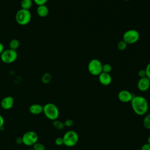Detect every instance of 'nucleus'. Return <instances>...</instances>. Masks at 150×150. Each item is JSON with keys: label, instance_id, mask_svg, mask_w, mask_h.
<instances>
[{"label": "nucleus", "instance_id": "obj_18", "mask_svg": "<svg viewBox=\"0 0 150 150\" xmlns=\"http://www.w3.org/2000/svg\"><path fill=\"white\" fill-rule=\"evenodd\" d=\"M52 125L54 128H56L57 129H59V130L63 129L64 128V122H63L62 121H61L60 120H58L57 119L56 120L53 121Z\"/></svg>", "mask_w": 150, "mask_h": 150}, {"label": "nucleus", "instance_id": "obj_5", "mask_svg": "<svg viewBox=\"0 0 150 150\" xmlns=\"http://www.w3.org/2000/svg\"><path fill=\"white\" fill-rule=\"evenodd\" d=\"M140 38L139 33L135 29H129L124 32L122 35V40L128 45L135 43Z\"/></svg>", "mask_w": 150, "mask_h": 150}, {"label": "nucleus", "instance_id": "obj_28", "mask_svg": "<svg viewBox=\"0 0 150 150\" xmlns=\"http://www.w3.org/2000/svg\"><path fill=\"white\" fill-rule=\"evenodd\" d=\"M141 150H150V144H149L148 142L143 144L141 146Z\"/></svg>", "mask_w": 150, "mask_h": 150}, {"label": "nucleus", "instance_id": "obj_24", "mask_svg": "<svg viewBox=\"0 0 150 150\" xmlns=\"http://www.w3.org/2000/svg\"><path fill=\"white\" fill-rule=\"evenodd\" d=\"M54 144L57 146H62L64 145L63 144V139L62 137H57L54 140Z\"/></svg>", "mask_w": 150, "mask_h": 150}, {"label": "nucleus", "instance_id": "obj_27", "mask_svg": "<svg viewBox=\"0 0 150 150\" xmlns=\"http://www.w3.org/2000/svg\"><path fill=\"white\" fill-rule=\"evenodd\" d=\"M145 70L146 71V77L150 80V62L148 63V64L146 65Z\"/></svg>", "mask_w": 150, "mask_h": 150}, {"label": "nucleus", "instance_id": "obj_8", "mask_svg": "<svg viewBox=\"0 0 150 150\" xmlns=\"http://www.w3.org/2000/svg\"><path fill=\"white\" fill-rule=\"evenodd\" d=\"M38 134L33 131L26 132L22 137V144L26 146H32L38 141Z\"/></svg>", "mask_w": 150, "mask_h": 150}, {"label": "nucleus", "instance_id": "obj_4", "mask_svg": "<svg viewBox=\"0 0 150 150\" xmlns=\"http://www.w3.org/2000/svg\"><path fill=\"white\" fill-rule=\"evenodd\" d=\"M32 15L29 10L20 9L15 15L16 22L20 25L25 26L28 25L31 21Z\"/></svg>", "mask_w": 150, "mask_h": 150}, {"label": "nucleus", "instance_id": "obj_1", "mask_svg": "<svg viewBox=\"0 0 150 150\" xmlns=\"http://www.w3.org/2000/svg\"><path fill=\"white\" fill-rule=\"evenodd\" d=\"M131 108L135 114L142 116L147 114L149 104L147 100L141 96H134L131 101Z\"/></svg>", "mask_w": 150, "mask_h": 150}, {"label": "nucleus", "instance_id": "obj_20", "mask_svg": "<svg viewBox=\"0 0 150 150\" xmlns=\"http://www.w3.org/2000/svg\"><path fill=\"white\" fill-rule=\"evenodd\" d=\"M127 45L128 44L124 40H121L117 44V49L120 51H124L127 49Z\"/></svg>", "mask_w": 150, "mask_h": 150}, {"label": "nucleus", "instance_id": "obj_16", "mask_svg": "<svg viewBox=\"0 0 150 150\" xmlns=\"http://www.w3.org/2000/svg\"><path fill=\"white\" fill-rule=\"evenodd\" d=\"M19 45H20V42L19 40L17 39H13L9 43V49L13 50H16V51L19 48Z\"/></svg>", "mask_w": 150, "mask_h": 150}, {"label": "nucleus", "instance_id": "obj_13", "mask_svg": "<svg viewBox=\"0 0 150 150\" xmlns=\"http://www.w3.org/2000/svg\"><path fill=\"white\" fill-rule=\"evenodd\" d=\"M43 106L40 104L35 103L30 105L29 107V111L33 115H39L43 112Z\"/></svg>", "mask_w": 150, "mask_h": 150}, {"label": "nucleus", "instance_id": "obj_6", "mask_svg": "<svg viewBox=\"0 0 150 150\" xmlns=\"http://www.w3.org/2000/svg\"><path fill=\"white\" fill-rule=\"evenodd\" d=\"M1 61L6 64H11L16 61L18 58V53L16 50L11 49H5L0 55Z\"/></svg>", "mask_w": 150, "mask_h": 150}, {"label": "nucleus", "instance_id": "obj_3", "mask_svg": "<svg viewBox=\"0 0 150 150\" xmlns=\"http://www.w3.org/2000/svg\"><path fill=\"white\" fill-rule=\"evenodd\" d=\"M63 144L67 147L74 146L79 142V137L78 134L74 130H69L62 137Z\"/></svg>", "mask_w": 150, "mask_h": 150}, {"label": "nucleus", "instance_id": "obj_34", "mask_svg": "<svg viewBox=\"0 0 150 150\" xmlns=\"http://www.w3.org/2000/svg\"><path fill=\"white\" fill-rule=\"evenodd\" d=\"M124 1H130V0H124Z\"/></svg>", "mask_w": 150, "mask_h": 150}, {"label": "nucleus", "instance_id": "obj_25", "mask_svg": "<svg viewBox=\"0 0 150 150\" xmlns=\"http://www.w3.org/2000/svg\"><path fill=\"white\" fill-rule=\"evenodd\" d=\"M48 0H33V2L38 6L45 5Z\"/></svg>", "mask_w": 150, "mask_h": 150}, {"label": "nucleus", "instance_id": "obj_33", "mask_svg": "<svg viewBox=\"0 0 150 150\" xmlns=\"http://www.w3.org/2000/svg\"><path fill=\"white\" fill-rule=\"evenodd\" d=\"M28 150H34V149L32 148V149H28Z\"/></svg>", "mask_w": 150, "mask_h": 150}, {"label": "nucleus", "instance_id": "obj_15", "mask_svg": "<svg viewBox=\"0 0 150 150\" xmlns=\"http://www.w3.org/2000/svg\"><path fill=\"white\" fill-rule=\"evenodd\" d=\"M32 0H21V9L29 10L32 6Z\"/></svg>", "mask_w": 150, "mask_h": 150}, {"label": "nucleus", "instance_id": "obj_10", "mask_svg": "<svg viewBox=\"0 0 150 150\" xmlns=\"http://www.w3.org/2000/svg\"><path fill=\"white\" fill-rule=\"evenodd\" d=\"M150 87V80L147 77L139 78L137 82L138 89L142 92L147 91Z\"/></svg>", "mask_w": 150, "mask_h": 150}, {"label": "nucleus", "instance_id": "obj_31", "mask_svg": "<svg viewBox=\"0 0 150 150\" xmlns=\"http://www.w3.org/2000/svg\"><path fill=\"white\" fill-rule=\"evenodd\" d=\"M16 142L18 144H22V137H21V138H18L16 139Z\"/></svg>", "mask_w": 150, "mask_h": 150}, {"label": "nucleus", "instance_id": "obj_22", "mask_svg": "<svg viewBox=\"0 0 150 150\" xmlns=\"http://www.w3.org/2000/svg\"><path fill=\"white\" fill-rule=\"evenodd\" d=\"M32 146L34 150H45V145L42 143L39 142H37L35 144H34L32 145Z\"/></svg>", "mask_w": 150, "mask_h": 150}, {"label": "nucleus", "instance_id": "obj_21", "mask_svg": "<svg viewBox=\"0 0 150 150\" xmlns=\"http://www.w3.org/2000/svg\"><path fill=\"white\" fill-rule=\"evenodd\" d=\"M111 71H112V66L110 64H108V63L103 64L102 72L110 73Z\"/></svg>", "mask_w": 150, "mask_h": 150}, {"label": "nucleus", "instance_id": "obj_14", "mask_svg": "<svg viewBox=\"0 0 150 150\" xmlns=\"http://www.w3.org/2000/svg\"><path fill=\"white\" fill-rule=\"evenodd\" d=\"M49 12L48 7L46 5H42L38 6L36 9V13L41 18L46 17Z\"/></svg>", "mask_w": 150, "mask_h": 150}, {"label": "nucleus", "instance_id": "obj_11", "mask_svg": "<svg viewBox=\"0 0 150 150\" xmlns=\"http://www.w3.org/2000/svg\"><path fill=\"white\" fill-rule=\"evenodd\" d=\"M14 105V98L13 97L8 96L2 98L1 102V107L5 110H9L12 108Z\"/></svg>", "mask_w": 150, "mask_h": 150}, {"label": "nucleus", "instance_id": "obj_9", "mask_svg": "<svg viewBox=\"0 0 150 150\" xmlns=\"http://www.w3.org/2000/svg\"><path fill=\"white\" fill-rule=\"evenodd\" d=\"M133 97L134 95L130 91L127 90H122L120 91L117 95L118 99L121 102L124 103L131 102Z\"/></svg>", "mask_w": 150, "mask_h": 150}, {"label": "nucleus", "instance_id": "obj_12", "mask_svg": "<svg viewBox=\"0 0 150 150\" xmlns=\"http://www.w3.org/2000/svg\"><path fill=\"white\" fill-rule=\"evenodd\" d=\"M98 76L100 83L103 86H108L112 81V77L110 73L101 72Z\"/></svg>", "mask_w": 150, "mask_h": 150}, {"label": "nucleus", "instance_id": "obj_26", "mask_svg": "<svg viewBox=\"0 0 150 150\" xmlns=\"http://www.w3.org/2000/svg\"><path fill=\"white\" fill-rule=\"evenodd\" d=\"M138 75L139 77V78H142L146 77V71L145 69H141L138 71Z\"/></svg>", "mask_w": 150, "mask_h": 150}, {"label": "nucleus", "instance_id": "obj_19", "mask_svg": "<svg viewBox=\"0 0 150 150\" xmlns=\"http://www.w3.org/2000/svg\"><path fill=\"white\" fill-rule=\"evenodd\" d=\"M52 79V76L49 73H45L42 75L41 80H42V82L43 84H48L51 81Z\"/></svg>", "mask_w": 150, "mask_h": 150}, {"label": "nucleus", "instance_id": "obj_23", "mask_svg": "<svg viewBox=\"0 0 150 150\" xmlns=\"http://www.w3.org/2000/svg\"><path fill=\"white\" fill-rule=\"evenodd\" d=\"M64 125L66 127L70 128L73 125V121L71 119H66L64 121Z\"/></svg>", "mask_w": 150, "mask_h": 150}, {"label": "nucleus", "instance_id": "obj_7", "mask_svg": "<svg viewBox=\"0 0 150 150\" xmlns=\"http://www.w3.org/2000/svg\"><path fill=\"white\" fill-rule=\"evenodd\" d=\"M102 63L97 59L91 60L88 64V71L93 76H98L102 72Z\"/></svg>", "mask_w": 150, "mask_h": 150}, {"label": "nucleus", "instance_id": "obj_17", "mask_svg": "<svg viewBox=\"0 0 150 150\" xmlns=\"http://www.w3.org/2000/svg\"><path fill=\"white\" fill-rule=\"evenodd\" d=\"M143 126L147 129H150V113L146 114L142 121Z\"/></svg>", "mask_w": 150, "mask_h": 150}, {"label": "nucleus", "instance_id": "obj_30", "mask_svg": "<svg viewBox=\"0 0 150 150\" xmlns=\"http://www.w3.org/2000/svg\"><path fill=\"white\" fill-rule=\"evenodd\" d=\"M4 45L0 42V55L2 53V52L4 51Z\"/></svg>", "mask_w": 150, "mask_h": 150}, {"label": "nucleus", "instance_id": "obj_32", "mask_svg": "<svg viewBox=\"0 0 150 150\" xmlns=\"http://www.w3.org/2000/svg\"><path fill=\"white\" fill-rule=\"evenodd\" d=\"M147 142H148L149 144H150V135H149V137H148V139H147Z\"/></svg>", "mask_w": 150, "mask_h": 150}, {"label": "nucleus", "instance_id": "obj_29", "mask_svg": "<svg viewBox=\"0 0 150 150\" xmlns=\"http://www.w3.org/2000/svg\"><path fill=\"white\" fill-rule=\"evenodd\" d=\"M5 123V120L4 117L1 114H0V129L4 127V125Z\"/></svg>", "mask_w": 150, "mask_h": 150}, {"label": "nucleus", "instance_id": "obj_2", "mask_svg": "<svg viewBox=\"0 0 150 150\" xmlns=\"http://www.w3.org/2000/svg\"><path fill=\"white\" fill-rule=\"evenodd\" d=\"M43 113L47 119L51 121L57 120L60 114L57 106L52 103H48L43 105Z\"/></svg>", "mask_w": 150, "mask_h": 150}]
</instances>
